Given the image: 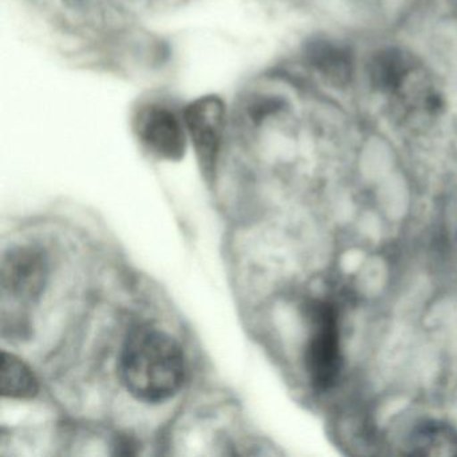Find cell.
Wrapping results in <instances>:
<instances>
[{"label": "cell", "mask_w": 457, "mask_h": 457, "mask_svg": "<svg viewBox=\"0 0 457 457\" xmlns=\"http://www.w3.org/2000/svg\"><path fill=\"white\" fill-rule=\"evenodd\" d=\"M186 127L207 180L215 178L224 127V105L218 97H203L187 108Z\"/></svg>", "instance_id": "obj_4"}, {"label": "cell", "mask_w": 457, "mask_h": 457, "mask_svg": "<svg viewBox=\"0 0 457 457\" xmlns=\"http://www.w3.org/2000/svg\"><path fill=\"white\" fill-rule=\"evenodd\" d=\"M310 333L304 352V366L310 384L318 392L330 390L342 370L341 333L338 312L326 301L306 304Z\"/></svg>", "instance_id": "obj_2"}, {"label": "cell", "mask_w": 457, "mask_h": 457, "mask_svg": "<svg viewBox=\"0 0 457 457\" xmlns=\"http://www.w3.org/2000/svg\"><path fill=\"white\" fill-rule=\"evenodd\" d=\"M138 138L159 159L180 160L186 152V133L173 112L152 105L141 111L136 125Z\"/></svg>", "instance_id": "obj_5"}, {"label": "cell", "mask_w": 457, "mask_h": 457, "mask_svg": "<svg viewBox=\"0 0 457 457\" xmlns=\"http://www.w3.org/2000/svg\"><path fill=\"white\" fill-rule=\"evenodd\" d=\"M409 453L417 456H457V432L445 422H420L408 437Z\"/></svg>", "instance_id": "obj_6"}, {"label": "cell", "mask_w": 457, "mask_h": 457, "mask_svg": "<svg viewBox=\"0 0 457 457\" xmlns=\"http://www.w3.org/2000/svg\"><path fill=\"white\" fill-rule=\"evenodd\" d=\"M187 365L183 350L164 331L141 326L125 339L119 361L122 385L136 400L160 403L183 386Z\"/></svg>", "instance_id": "obj_1"}, {"label": "cell", "mask_w": 457, "mask_h": 457, "mask_svg": "<svg viewBox=\"0 0 457 457\" xmlns=\"http://www.w3.org/2000/svg\"><path fill=\"white\" fill-rule=\"evenodd\" d=\"M49 279L46 253L36 245L10 248L2 259L0 285L4 295L20 303L39 299Z\"/></svg>", "instance_id": "obj_3"}, {"label": "cell", "mask_w": 457, "mask_h": 457, "mask_svg": "<svg viewBox=\"0 0 457 457\" xmlns=\"http://www.w3.org/2000/svg\"><path fill=\"white\" fill-rule=\"evenodd\" d=\"M39 392L38 379L34 371L17 355L4 352L0 393L4 397L14 400H31Z\"/></svg>", "instance_id": "obj_7"}]
</instances>
